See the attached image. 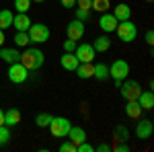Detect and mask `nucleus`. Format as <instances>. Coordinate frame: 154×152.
Segmentation results:
<instances>
[{
    "instance_id": "obj_33",
    "label": "nucleus",
    "mask_w": 154,
    "mask_h": 152,
    "mask_svg": "<svg viewBox=\"0 0 154 152\" xmlns=\"http://www.w3.org/2000/svg\"><path fill=\"white\" fill-rule=\"evenodd\" d=\"M91 4H93V0H76V6L84 11H91Z\"/></svg>"
},
{
    "instance_id": "obj_17",
    "label": "nucleus",
    "mask_w": 154,
    "mask_h": 152,
    "mask_svg": "<svg viewBox=\"0 0 154 152\" xmlns=\"http://www.w3.org/2000/svg\"><path fill=\"white\" fill-rule=\"evenodd\" d=\"M113 17H115L117 21H128V19L131 17L130 4H125V2H119L117 6H113Z\"/></svg>"
},
{
    "instance_id": "obj_28",
    "label": "nucleus",
    "mask_w": 154,
    "mask_h": 152,
    "mask_svg": "<svg viewBox=\"0 0 154 152\" xmlns=\"http://www.w3.org/2000/svg\"><path fill=\"white\" fill-rule=\"evenodd\" d=\"M14 8H17L19 12H29L31 0H14Z\"/></svg>"
},
{
    "instance_id": "obj_6",
    "label": "nucleus",
    "mask_w": 154,
    "mask_h": 152,
    "mask_svg": "<svg viewBox=\"0 0 154 152\" xmlns=\"http://www.w3.org/2000/svg\"><path fill=\"white\" fill-rule=\"evenodd\" d=\"M119 93H121V97L125 99V101H136L138 99V95L142 93V86L138 84L136 80H121V84H119Z\"/></svg>"
},
{
    "instance_id": "obj_4",
    "label": "nucleus",
    "mask_w": 154,
    "mask_h": 152,
    "mask_svg": "<svg viewBox=\"0 0 154 152\" xmlns=\"http://www.w3.org/2000/svg\"><path fill=\"white\" fill-rule=\"evenodd\" d=\"M115 33H117V37L123 43H131V41L136 39V35H138V27L131 23L130 19H128V21H119Z\"/></svg>"
},
{
    "instance_id": "obj_42",
    "label": "nucleus",
    "mask_w": 154,
    "mask_h": 152,
    "mask_svg": "<svg viewBox=\"0 0 154 152\" xmlns=\"http://www.w3.org/2000/svg\"><path fill=\"white\" fill-rule=\"evenodd\" d=\"M146 2H152V0H146Z\"/></svg>"
},
{
    "instance_id": "obj_22",
    "label": "nucleus",
    "mask_w": 154,
    "mask_h": 152,
    "mask_svg": "<svg viewBox=\"0 0 154 152\" xmlns=\"http://www.w3.org/2000/svg\"><path fill=\"white\" fill-rule=\"evenodd\" d=\"M93 78H97V80L109 78V66L107 64H93Z\"/></svg>"
},
{
    "instance_id": "obj_37",
    "label": "nucleus",
    "mask_w": 154,
    "mask_h": 152,
    "mask_svg": "<svg viewBox=\"0 0 154 152\" xmlns=\"http://www.w3.org/2000/svg\"><path fill=\"white\" fill-rule=\"evenodd\" d=\"M95 150H99V152H109V150H111V146H109V144H99Z\"/></svg>"
},
{
    "instance_id": "obj_29",
    "label": "nucleus",
    "mask_w": 154,
    "mask_h": 152,
    "mask_svg": "<svg viewBox=\"0 0 154 152\" xmlns=\"http://www.w3.org/2000/svg\"><path fill=\"white\" fill-rule=\"evenodd\" d=\"M115 138L121 142H125L128 138H130V132H128V128H123V126H117L115 128Z\"/></svg>"
},
{
    "instance_id": "obj_10",
    "label": "nucleus",
    "mask_w": 154,
    "mask_h": 152,
    "mask_svg": "<svg viewBox=\"0 0 154 152\" xmlns=\"http://www.w3.org/2000/svg\"><path fill=\"white\" fill-rule=\"evenodd\" d=\"M154 134V126L150 119H142V121H138V126H136V138H140V140H150Z\"/></svg>"
},
{
    "instance_id": "obj_27",
    "label": "nucleus",
    "mask_w": 154,
    "mask_h": 152,
    "mask_svg": "<svg viewBox=\"0 0 154 152\" xmlns=\"http://www.w3.org/2000/svg\"><path fill=\"white\" fill-rule=\"evenodd\" d=\"M11 142V128L8 126H0V146Z\"/></svg>"
},
{
    "instance_id": "obj_2",
    "label": "nucleus",
    "mask_w": 154,
    "mask_h": 152,
    "mask_svg": "<svg viewBox=\"0 0 154 152\" xmlns=\"http://www.w3.org/2000/svg\"><path fill=\"white\" fill-rule=\"evenodd\" d=\"M27 35H29V41L31 43H45L51 35L48 25L43 23H31V27L27 29Z\"/></svg>"
},
{
    "instance_id": "obj_13",
    "label": "nucleus",
    "mask_w": 154,
    "mask_h": 152,
    "mask_svg": "<svg viewBox=\"0 0 154 152\" xmlns=\"http://www.w3.org/2000/svg\"><path fill=\"white\" fill-rule=\"evenodd\" d=\"M12 27H14L17 31H27V29L31 27L29 12H19V14H14V19H12Z\"/></svg>"
},
{
    "instance_id": "obj_11",
    "label": "nucleus",
    "mask_w": 154,
    "mask_h": 152,
    "mask_svg": "<svg viewBox=\"0 0 154 152\" xmlns=\"http://www.w3.org/2000/svg\"><path fill=\"white\" fill-rule=\"evenodd\" d=\"M117 23H119V21L113 17V12H109V11L103 12L101 19H99V27H101L105 33H113V31L117 29Z\"/></svg>"
},
{
    "instance_id": "obj_5",
    "label": "nucleus",
    "mask_w": 154,
    "mask_h": 152,
    "mask_svg": "<svg viewBox=\"0 0 154 152\" xmlns=\"http://www.w3.org/2000/svg\"><path fill=\"white\" fill-rule=\"evenodd\" d=\"M48 128L54 138H66L72 128V123H70V119H66V117H51Z\"/></svg>"
},
{
    "instance_id": "obj_25",
    "label": "nucleus",
    "mask_w": 154,
    "mask_h": 152,
    "mask_svg": "<svg viewBox=\"0 0 154 152\" xmlns=\"http://www.w3.org/2000/svg\"><path fill=\"white\" fill-rule=\"evenodd\" d=\"M14 43L19 47H27V43H31L29 41V35H27V31H17V35H14Z\"/></svg>"
},
{
    "instance_id": "obj_3",
    "label": "nucleus",
    "mask_w": 154,
    "mask_h": 152,
    "mask_svg": "<svg viewBox=\"0 0 154 152\" xmlns=\"http://www.w3.org/2000/svg\"><path fill=\"white\" fill-rule=\"evenodd\" d=\"M128 74H130V64L125 62V60H115L111 66H109V76L115 80V86L121 84V80H125L128 78Z\"/></svg>"
},
{
    "instance_id": "obj_31",
    "label": "nucleus",
    "mask_w": 154,
    "mask_h": 152,
    "mask_svg": "<svg viewBox=\"0 0 154 152\" xmlns=\"http://www.w3.org/2000/svg\"><path fill=\"white\" fill-rule=\"evenodd\" d=\"M88 17H91V12H88V11H84V8H78V6H76V19H78V21H82V23H84Z\"/></svg>"
},
{
    "instance_id": "obj_40",
    "label": "nucleus",
    "mask_w": 154,
    "mask_h": 152,
    "mask_svg": "<svg viewBox=\"0 0 154 152\" xmlns=\"http://www.w3.org/2000/svg\"><path fill=\"white\" fill-rule=\"evenodd\" d=\"M2 43H4V31L0 29V47H2Z\"/></svg>"
},
{
    "instance_id": "obj_32",
    "label": "nucleus",
    "mask_w": 154,
    "mask_h": 152,
    "mask_svg": "<svg viewBox=\"0 0 154 152\" xmlns=\"http://www.w3.org/2000/svg\"><path fill=\"white\" fill-rule=\"evenodd\" d=\"M76 152H95V148H93L88 142L84 140L82 144H78V146H76Z\"/></svg>"
},
{
    "instance_id": "obj_8",
    "label": "nucleus",
    "mask_w": 154,
    "mask_h": 152,
    "mask_svg": "<svg viewBox=\"0 0 154 152\" xmlns=\"http://www.w3.org/2000/svg\"><path fill=\"white\" fill-rule=\"evenodd\" d=\"M74 54H76L78 62H93V60H95V56H97L93 43H80V45H76Z\"/></svg>"
},
{
    "instance_id": "obj_16",
    "label": "nucleus",
    "mask_w": 154,
    "mask_h": 152,
    "mask_svg": "<svg viewBox=\"0 0 154 152\" xmlns=\"http://www.w3.org/2000/svg\"><path fill=\"white\" fill-rule=\"evenodd\" d=\"M138 105L142 107V109H146V111H150L154 107V93L152 91H142V93L138 95Z\"/></svg>"
},
{
    "instance_id": "obj_7",
    "label": "nucleus",
    "mask_w": 154,
    "mask_h": 152,
    "mask_svg": "<svg viewBox=\"0 0 154 152\" xmlns=\"http://www.w3.org/2000/svg\"><path fill=\"white\" fill-rule=\"evenodd\" d=\"M27 76H29V70L25 68L21 62H14L8 66V80L14 82V84H23L27 80Z\"/></svg>"
},
{
    "instance_id": "obj_35",
    "label": "nucleus",
    "mask_w": 154,
    "mask_h": 152,
    "mask_svg": "<svg viewBox=\"0 0 154 152\" xmlns=\"http://www.w3.org/2000/svg\"><path fill=\"white\" fill-rule=\"evenodd\" d=\"M146 43H148V45H152V43H154V31H152V29L146 31Z\"/></svg>"
},
{
    "instance_id": "obj_21",
    "label": "nucleus",
    "mask_w": 154,
    "mask_h": 152,
    "mask_svg": "<svg viewBox=\"0 0 154 152\" xmlns=\"http://www.w3.org/2000/svg\"><path fill=\"white\" fill-rule=\"evenodd\" d=\"M125 115L131 117V119H140L142 107L138 105V101H125Z\"/></svg>"
},
{
    "instance_id": "obj_20",
    "label": "nucleus",
    "mask_w": 154,
    "mask_h": 152,
    "mask_svg": "<svg viewBox=\"0 0 154 152\" xmlns=\"http://www.w3.org/2000/svg\"><path fill=\"white\" fill-rule=\"evenodd\" d=\"M93 47H95L97 54H105V51H109V47H111V39H109V35H99L93 41Z\"/></svg>"
},
{
    "instance_id": "obj_12",
    "label": "nucleus",
    "mask_w": 154,
    "mask_h": 152,
    "mask_svg": "<svg viewBox=\"0 0 154 152\" xmlns=\"http://www.w3.org/2000/svg\"><path fill=\"white\" fill-rule=\"evenodd\" d=\"M78 64H80V62H78V58H76L74 51H64V56L60 58V66H62L64 70H68V72H74Z\"/></svg>"
},
{
    "instance_id": "obj_23",
    "label": "nucleus",
    "mask_w": 154,
    "mask_h": 152,
    "mask_svg": "<svg viewBox=\"0 0 154 152\" xmlns=\"http://www.w3.org/2000/svg\"><path fill=\"white\" fill-rule=\"evenodd\" d=\"M12 19H14V14H12L8 8H2V11H0V29H2V31L8 29L12 25Z\"/></svg>"
},
{
    "instance_id": "obj_24",
    "label": "nucleus",
    "mask_w": 154,
    "mask_h": 152,
    "mask_svg": "<svg viewBox=\"0 0 154 152\" xmlns=\"http://www.w3.org/2000/svg\"><path fill=\"white\" fill-rule=\"evenodd\" d=\"M91 8L97 12H107L109 8H111V0H93V4H91Z\"/></svg>"
},
{
    "instance_id": "obj_1",
    "label": "nucleus",
    "mask_w": 154,
    "mask_h": 152,
    "mask_svg": "<svg viewBox=\"0 0 154 152\" xmlns=\"http://www.w3.org/2000/svg\"><path fill=\"white\" fill-rule=\"evenodd\" d=\"M19 62L23 64L27 70H39V68L43 66V62H45V56H43V51L37 49V47H27L23 54H21V60H19Z\"/></svg>"
},
{
    "instance_id": "obj_9",
    "label": "nucleus",
    "mask_w": 154,
    "mask_h": 152,
    "mask_svg": "<svg viewBox=\"0 0 154 152\" xmlns=\"http://www.w3.org/2000/svg\"><path fill=\"white\" fill-rule=\"evenodd\" d=\"M66 35L68 39H74V41H78V39H82L84 35V23L82 21H78V19H72L68 27H66Z\"/></svg>"
},
{
    "instance_id": "obj_26",
    "label": "nucleus",
    "mask_w": 154,
    "mask_h": 152,
    "mask_svg": "<svg viewBox=\"0 0 154 152\" xmlns=\"http://www.w3.org/2000/svg\"><path fill=\"white\" fill-rule=\"evenodd\" d=\"M51 117H54V115H49V113H39V115L35 117L37 128H48L49 121H51Z\"/></svg>"
},
{
    "instance_id": "obj_14",
    "label": "nucleus",
    "mask_w": 154,
    "mask_h": 152,
    "mask_svg": "<svg viewBox=\"0 0 154 152\" xmlns=\"http://www.w3.org/2000/svg\"><path fill=\"white\" fill-rule=\"evenodd\" d=\"M66 138H68L72 144H76V146H78V144H82V142L86 140V132H84V128H80V126H72Z\"/></svg>"
},
{
    "instance_id": "obj_36",
    "label": "nucleus",
    "mask_w": 154,
    "mask_h": 152,
    "mask_svg": "<svg viewBox=\"0 0 154 152\" xmlns=\"http://www.w3.org/2000/svg\"><path fill=\"white\" fill-rule=\"evenodd\" d=\"M60 2H62L64 8H74L76 6V0H60Z\"/></svg>"
},
{
    "instance_id": "obj_18",
    "label": "nucleus",
    "mask_w": 154,
    "mask_h": 152,
    "mask_svg": "<svg viewBox=\"0 0 154 152\" xmlns=\"http://www.w3.org/2000/svg\"><path fill=\"white\" fill-rule=\"evenodd\" d=\"M0 60H4L6 64H14V62L21 60V51H17L12 47H2L0 49Z\"/></svg>"
},
{
    "instance_id": "obj_34",
    "label": "nucleus",
    "mask_w": 154,
    "mask_h": 152,
    "mask_svg": "<svg viewBox=\"0 0 154 152\" xmlns=\"http://www.w3.org/2000/svg\"><path fill=\"white\" fill-rule=\"evenodd\" d=\"M76 49V41L74 39H66L64 41V51H74Z\"/></svg>"
},
{
    "instance_id": "obj_38",
    "label": "nucleus",
    "mask_w": 154,
    "mask_h": 152,
    "mask_svg": "<svg viewBox=\"0 0 154 152\" xmlns=\"http://www.w3.org/2000/svg\"><path fill=\"white\" fill-rule=\"evenodd\" d=\"M115 150L117 152H128V144H119V146H115Z\"/></svg>"
},
{
    "instance_id": "obj_19",
    "label": "nucleus",
    "mask_w": 154,
    "mask_h": 152,
    "mask_svg": "<svg viewBox=\"0 0 154 152\" xmlns=\"http://www.w3.org/2000/svg\"><path fill=\"white\" fill-rule=\"evenodd\" d=\"M76 76L78 78H82V80H86V78H93V62H80L78 66H76Z\"/></svg>"
},
{
    "instance_id": "obj_41",
    "label": "nucleus",
    "mask_w": 154,
    "mask_h": 152,
    "mask_svg": "<svg viewBox=\"0 0 154 152\" xmlns=\"http://www.w3.org/2000/svg\"><path fill=\"white\" fill-rule=\"evenodd\" d=\"M31 2H45V0H31Z\"/></svg>"
},
{
    "instance_id": "obj_30",
    "label": "nucleus",
    "mask_w": 154,
    "mask_h": 152,
    "mask_svg": "<svg viewBox=\"0 0 154 152\" xmlns=\"http://www.w3.org/2000/svg\"><path fill=\"white\" fill-rule=\"evenodd\" d=\"M60 150H62V152H76V144H72L70 140L62 142V144H60Z\"/></svg>"
},
{
    "instance_id": "obj_39",
    "label": "nucleus",
    "mask_w": 154,
    "mask_h": 152,
    "mask_svg": "<svg viewBox=\"0 0 154 152\" xmlns=\"http://www.w3.org/2000/svg\"><path fill=\"white\" fill-rule=\"evenodd\" d=\"M0 126H4V109L0 107Z\"/></svg>"
},
{
    "instance_id": "obj_15",
    "label": "nucleus",
    "mask_w": 154,
    "mask_h": 152,
    "mask_svg": "<svg viewBox=\"0 0 154 152\" xmlns=\"http://www.w3.org/2000/svg\"><path fill=\"white\" fill-rule=\"evenodd\" d=\"M19 121H21V111L17 107H11V109L4 111V126L14 128V126H19Z\"/></svg>"
}]
</instances>
